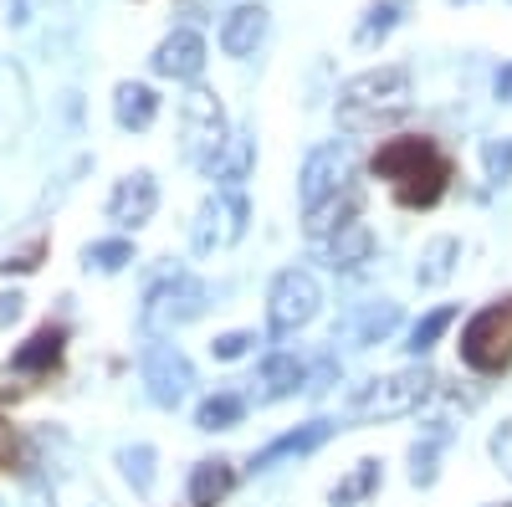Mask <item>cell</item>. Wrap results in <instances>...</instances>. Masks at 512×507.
Listing matches in <instances>:
<instances>
[{
  "label": "cell",
  "mask_w": 512,
  "mask_h": 507,
  "mask_svg": "<svg viewBox=\"0 0 512 507\" xmlns=\"http://www.w3.org/2000/svg\"><path fill=\"white\" fill-rule=\"evenodd\" d=\"M369 175L395 190V205H405V210H431V205L451 190L456 164H451V154H446L431 134H395V139H384V144L374 149Z\"/></svg>",
  "instance_id": "6da1fadb"
},
{
  "label": "cell",
  "mask_w": 512,
  "mask_h": 507,
  "mask_svg": "<svg viewBox=\"0 0 512 507\" xmlns=\"http://www.w3.org/2000/svg\"><path fill=\"white\" fill-rule=\"evenodd\" d=\"M400 113H410V67H400V62L369 67V72L349 77L344 93H338V123L349 134L390 129Z\"/></svg>",
  "instance_id": "7a4b0ae2"
},
{
  "label": "cell",
  "mask_w": 512,
  "mask_h": 507,
  "mask_svg": "<svg viewBox=\"0 0 512 507\" xmlns=\"http://www.w3.org/2000/svg\"><path fill=\"white\" fill-rule=\"evenodd\" d=\"M436 390V374L431 369H400V374H384V379H369L349 395V420H395V415H410L431 400Z\"/></svg>",
  "instance_id": "3957f363"
},
{
  "label": "cell",
  "mask_w": 512,
  "mask_h": 507,
  "mask_svg": "<svg viewBox=\"0 0 512 507\" xmlns=\"http://www.w3.org/2000/svg\"><path fill=\"white\" fill-rule=\"evenodd\" d=\"M62 354H67V328L62 323H41L26 344L11 354V364L0 369V400H21V395H31L41 379H52L57 369H62Z\"/></svg>",
  "instance_id": "277c9868"
},
{
  "label": "cell",
  "mask_w": 512,
  "mask_h": 507,
  "mask_svg": "<svg viewBox=\"0 0 512 507\" xmlns=\"http://www.w3.org/2000/svg\"><path fill=\"white\" fill-rule=\"evenodd\" d=\"M461 364L477 374H502L512 364V298L487 303L472 323L461 328Z\"/></svg>",
  "instance_id": "5b68a950"
},
{
  "label": "cell",
  "mask_w": 512,
  "mask_h": 507,
  "mask_svg": "<svg viewBox=\"0 0 512 507\" xmlns=\"http://www.w3.org/2000/svg\"><path fill=\"white\" fill-rule=\"evenodd\" d=\"M205 308H210V287L195 272H175V277L149 287V298L139 308V323H144V333H175V328L195 323Z\"/></svg>",
  "instance_id": "8992f818"
},
{
  "label": "cell",
  "mask_w": 512,
  "mask_h": 507,
  "mask_svg": "<svg viewBox=\"0 0 512 507\" xmlns=\"http://www.w3.org/2000/svg\"><path fill=\"white\" fill-rule=\"evenodd\" d=\"M180 129H185V159L200 164V169L216 164V154H221L226 139H231V134H226V113H221L216 93H205V88L185 93V103H180Z\"/></svg>",
  "instance_id": "52a82bcc"
},
{
  "label": "cell",
  "mask_w": 512,
  "mask_h": 507,
  "mask_svg": "<svg viewBox=\"0 0 512 507\" xmlns=\"http://www.w3.org/2000/svg\"><path fill=\"white\" fill-rule=\"evenodd\" d=\"M318 303H323L318 277L303 272V267H287V272L272 282V292H267V328H272L277 338H287V333H297L303 323H313Z\"/></svg>",
  "instance_id": "ba28073f"
},
{
  "label": "cell",
  "mask_w": 512,
  "mask_h": 507,
  "mask_svg": "<svg viewBox=\"0 0 512 507\" xmlns=\"http://www.w3.org/2000/svg\"><path fill=\"white\" fill-rule=\"evenodd\" d=\"M246 221H251L246 195L241 190H216V195L200 205V216H195V251H200V257H210V251L241 241L246 236Z\"/></svg>",
  "instance_id": "9c48e42d"
},
{
  "label": "cell",
  "mask_w": 512,
  "mask_h": 507,
  "mask_svg": "<svg viewBox=\"0 0 512 507\" xmlns=\"http://www.w3.org/2000/svg\"><path fill=\"white\" fill-rule=\"evenodd\" d=\"M144 385H149V400L154 405L175 410L190 395V385H195V364L175 344H149L144 349Z\"/></svg>",
  "instance_id": "30bf717a"
},
{
  "label": "cell",
  "mask_w": 512,
  "mask_h": 507,
  "mask_svg": "<svg viewBox=\"0 0 512 507\" xmlns=\"http://www.w3.org/2000/svg\"><path fill=\"white\" fill-rule=\"evenodd\" d=\"M354 180V149L349 144H323V149H313L308 154V164H303V210H313V205H323L328 195H338Z\"/></svg>",
  "instance_id": "8fae6325"
},
{
  "label": "cell",
  "mask_w": 512,
  "mask_h": 507,
  "mask_svg": "<svg viewBox=\"0 0 512 507\" xmlns=\"http://www.w3.org/2000/svg\"><path fill=\"white\" fill-rule=\"evenodd\" d=\"M159 210V180L149 169H134V175H123L118 190L108 195V221L123 226V231H139L144 221H154Z\"/></svg>",
  "instance_id": "7c38bea8"
},
{
  "label": "cell",
  "mask_w": 512,
  "mask_h": 507,
  "mask_svg": "<svg viewBox=\"0 0 512 507\" xmlns=\"http://www.w3.org/2000/svg\"><path fill=\"white\" fill-rule=\"evenodd\" d=\"M154 72L159 77H175V82H190V77H200V67H205V36L200 31H190V26H180V31H169L159 47H154Z\"/></svg>",
  "instance_id": "4fadbf2b"
},
{
  "label": "cell",
  "mask_w": 512,
  "mask_h": 507,
  "mask_svg": "<svg viewBox=\"0 0 512 507\" xmlns=\"http://www.w3.org/2000/svg\"><path fill=\"white\" fill-rule=\"evenodd\" d=\"M328 436H333V420H308V426H297V431H287V436H277L272 446L256 451V456H251V472H272L277 461H287V456H308V451H318Z\"/></svg>",
  "instance_id": "5bb4252c"
},
{
  "label": "cell",
  "mask_w": 512,
  "mask_h": 507,
  "mask_svg": "<svg viewBox=\"0 0 512 507\" xmlns=\"http://www.w3.org/2000/svg\"><path fill=\"white\" fill-rule=\"evenodd\" d=\"M359 210H364V190L349 180L338 195H328L323 205H313L308 210V221H303V231L313 236V241H323V236H333V231H344L349 221H359Z\"/></svg>",
  "instance_id": "9a60e30c"
},
{
  "label": "cell",
  "mask_w": 512,
  "mask_h": 507,
  "mask_svg": "<svg viewBox=\"0 0 512 507\" xmlns=\"http://www.w3.org/2000/svg\"><path fill=\"white\" fill-rule=\"evenodd\" d=\"M26 118H31V98H26V77L21 67L11 62H0V149L16 144L21 129H26Z\"/></svg>",
  "instance_id": "2e32d148"
},
{
  "label": "cell",
  "mask_w": 512,
  "mask_h": 507,
  "mask_svg": "<svg viewBox=\"0 0 512 507\" xmlns=\"http://www.w3.org/2000/svg\"><path fill=\"white\" fill-rule=\"evenodd\" d=\"M113 118H118V129L144 134L159 118V93L149 88V82H118L113 88Z\"/></svg>",
  "instance_id": "e0dca14e"
},
{
  "label": "cell",
  "mask_w": 512,
  "mask_h": 507,
  "mask_svg": "<svg viewBox=\"0 0 512 507\" xmlns=\"http://www.w3.org/2000/svg\"><path fill=\"white\" fill-rule=\"evenodd\" d=\"M262 36H267V6H236L221 21V52L226 57H251Z\"/></svg>",
  "instance_id": "ac0fdd59"
},
{
  "label": "cell",
  "mask_w": 512,
  "mask_h": 507,
  "mask_svg": "<svg viewBox=\"0 0 512 507\" xmlns=\"http://www.w3.org/2000/svg\"><path fill=\"white\" fill-rule=\"evenodd\" d=\"M374 257V231L364 221H349L344 231H333L328 236V267L333 272H354Z\"/></svg>",
  "instance_id": "d6986e66"
},
{
  "label": "cell",
  "mask_w": 512,
  "mask_h": 507,
  "mask_svg": "<svg viewBox=\"0 0 512 507\" xmlns=\"http://www.w3.org/2000/svg\"><path fill=\"white\" fill-rule=\"evenodd\" d=\"M456 262H461V241H456V236H431V241H425V251H420L415 282H420V287H441V282L456 272Z\"/></svg>",
  "instance_id": "ffe728a7"
},
{
  "label": "cell",
  "mask_w": 512,
  "mask_h": 507,
  "mask_svg": "<svg viewBox=\"0 0 512 507\" xmlns=\"http://www.w3.org/2000/svg\"><path fill=\"white\" fill-rule=\"evenodd\" d=\"M262 385H267L262 390L267 400H287L308 385V364L297 354H272V359H262Z\"/></svg>",
  "instance_id": "44dd1931"
},
{
  "label": "cell",
  "mask_w": 512,
  "mask_h": 507,
  "mask_svg": "<svg viewBox=\"0 0 512 507\" xmlns=\"http://www.w3.org/2000/svg\"><path fill=\"white\" fill-rule=\"evenodd\" d=\"M236 487V472H231V461H200V467L190 472V507H216L226 492Z\"/></svg>",
  "instance_id": "7402d4cb"
},
{
  "label": "cell",
  "mask_w": 512,
  "mask_h": 507,
  "mask_svg": "<svg viewBox=\"0 0 512 507\" xmlns=\"http://www.w3.org/2000/svg\"><path fill=\"white\" fill-rule=\"evenodd\" d=\"M251 159H256V144H251V134H231V139H226V149L216 154V164H210L205 175H210V180H221L226 190H236V185L246 180Z\"/></svg>",
  "instance_id": "603a6c76"
},
{
  "label": "cell",
  "mask_w": 512,
  "mask_h": 507,
  "mask_svg": "<svg viewBox=\"0 0 512 507\" xmlns=\"http://www.w3.org/2000/svg\"><path fill=\"white\" fill-rule=\"evenodd\" d=\"M379 482H384V467H379L374 456H364L359 467L333 487V497H328V502H333V507H359V502H369V497L379 492Z\"/></svg>",
  "instance_id": "cb8c5ba5"
},
{
  "label": "cell",
  "mask_w": 512,
  "mask_h": 507,
  "mask_svg": "<svg viewBox=\"0 0 512 507\" xmlns=\"http://www.w3.org/2000/svg\"><path fill=\"white\" fill-rule=\"evenodd\" d=\"M400 16H405V0H379V6H369L364 21H359V31H354V47H359V52L379 47V41L400 26Z\"/></svg>",
  "instance_id": "d4e9b609"
},
{
  "label": "cell",
  "mask_w": 512,
  "mask_h": 507,
  "mask_svg": "<svg viewBox=\"0 0 512 507\" xmlns=\"http://www.w3.org/2000/svg\"><path fill=\"white\" fill-rule=\"evenodd\" d=\"M241 415H246V400H241L236 390H221V395L200 400L195 426H200V431H231V426H241Z\"/></svg>",
  "instance_id": "484cf974"
},
{
  "label": "cell",
  "mask_w": 512,
  "mask_h": 507,
  "mask_svg": "<svg viewBox=\"0 0 512 507\" xmlns=\"http://www.w3.org/2000/svg\"><path fill=\"white\" fill-rule=\"evenodd\" d=\"M400 328V303H390V298H379L374 308H364V318L354 323V344L359 349H369V344H384Z\"/></svg>",
  "instance_id": "4316f807"
},
{
  "label": "cell",
  "mask_w": 512,
  "mask_h": 507,
  "mask_svg": "<svg viewBox=\"0 0 512 507\" xmlns=\"http://www.w3.org/2000/svg\"><path fill=\"white\" fill-rule=\"evenodd\" d=\"M128 262H134V241H93L88 251H82V267L88 272H123Z\"/></svg>",
  "instance_id": "83f0119b"
},
{
  "label": "cell",
  "mask_w": 512,
  "mask_h": 507,
  "mask_svg": "<svg viewBox=\"0 0 512 507\" xmlns=\"http://www.w3.org/2000/svg\"><path fill=\"white\" fill-rule=\"evenodd\" d=\"M451 323H456V308H436V313H425V318L410 328V354H431Z\"/></svg>",
  "instance_id": "f1b7e54d"
},
{
  "label": "cell",
  "mask_w": 512,
  "mask_h": 507,
  "mask_svg": "<svg viewBox=\"0 0 512 507\" xmlns=\"http://www.w3.org/2000/svg\"><path fill=\"white\" fill-rule=\"evenodd\" d=\"M118 461H123V477L134 482L139 492H149V487H154V451H149V446H134V451H118Z\"/></svg>",
  "instance_id": "f546056e"
},
{
  "label": "cell",
  "mask_w": 512,
  "mask_h": 507,
  "mask_svg": "<svg viewBox=\"0 0 512 507\" xmlns=\"http://www.w3.org/2000/svg\"><path fill=\"white\" fill-rule=\"evenodd\" d=\"M436 456H441V436H436V441H420V446L410 451V482H415V487H431V482H436Z\"/></svg>",
  "instance_id": "4dcf8cb0"
},
{
  "label": "cell",
  "mask_w": 512,
  "mask_h": 507,
  "mask_svg": "<svg viewBox=\"0 0 512 507\" xmlns=\"http://www.w3.org/2000/svg\"><path fill=\"white\" fill-rule=\"evenodd\" d=\"M482 164H487V180L492 185H507L512 180V139H492L482 149Z\"/></svg>",
  "instance_id": "1f68e13d"
},
{
  "label": "cell",
  "mask_w": 512,
  "mask_h": 507,
  "mask_svg": "<svg viewBox=\"0 0 512 507\" xmlns=\"http://www.w3.org/2000/svg\"><path fill=\"white\" fill-rule=\"evenodd\" d=\"M41 257H47V236H36L31 246H21V251H16V257H6V262H0V272H6V277H11V272H36V267H41Z\"/></svg>",
  "instance_id": "d6a6232c"
},
{
  "label": "cell",
  "mask_w": 512,
  "mask_h": 507,
  "mask_svg": "<svg viewBox=\"0 0 512 507\" xmlns=\"http://www.w3.org/2000/svg\"><path fill=\"white\" fill-rule=\"evenodd\" d=\"M251 344H256V333H221L216 344H210V354H216L221 364H231V359H241V354H251Z\"/></svg>",
  "instance_id": "836d02e7"
},
{
  "label": "cell",
  "mask_w": 512,
  "mask_h": 507,
  "mask_svg": "<svg viewBox=\"0 0 512 507\" xmlns=\"http://www.w3.org/2000/svg\"><path fill=\"white\" fill-rule=\"evenodd\" d=\"M16 467V431L0 420V472H11Z\"/></svg>",
  "instance_id": "e575fe53"
},
{
  "label": "cell",
  "mask_w": 512,
  "mask_h": 507,
  "mask_svg": "<svg viewBox=\"0 0 512 507\" xmlns=\"http://www.w3.org/2000/svg\"><path fill=\"white\" fill-rule=\"evenodd\" d=\"M21 292H6V298H0V323H11V318H21Z\"/></svg>",
  "instance_id": "d590c367"
},
{
  "label": "cell",
  "mask_w": 512,
  "mask_h": 507,
  "mask_svg": "<svg viewBox=\"0 0 512 507\" xmlns=\"http://www.w3.org/2000/svg\"><path fill=\"white\" fill-rule=\"evenodd\" d=\"M497 98L512 103V67H502V77H497Z\"/></svg>",
  "instance_id": "8d00e7d4"
},
{
  "label": "cell",
  "mask_w": 512,
  "mask_h": 507,
  "mask_svg": "<svg viewBox=\"0 0 512 507\" xmlns=\"http://www.w3.org/2000/svg\"><path fill=\"white\" fill-rule=\"evenodd\" d=\"M451 6H466V0H451Z\"/></svg>",
  "instance_id": "74e56055"
}]
</instances>
